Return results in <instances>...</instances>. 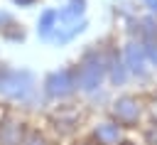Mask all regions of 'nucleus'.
<instances>
[{"label": "nucleus", "mask_w": 157, "mask_h": 145, "mask_svg": "<svg viewBox=\"0 0 157 145\" xmlns=\"http://www.w3.org/2000/svg\"><path fill=\"white\" fill-rule=\"evenodd\" d=\"M96 138L101 145H115L120 140V125L118 123H103L96 128Z\"/></svg>", "instance_id": "6"}, {"label": "nucleus", "mask_w": 157, "mask_h": 145, "mask_svg": "<svg viewBox=\"0 0 157 145\" xmlns=\"http://www.w3.org/2000/svg\"><path fill=\"white\" fill-rule=\"evenodd\" d=\"M110 66H113L110 79H113L115 84H125V79H128V74H130V71H128V66H125V61H123V59H115Z\"/></svg>", "instance_id": "10"}, {"label": "nucleus", "mask_w": 157, "mask_h": 145, "mask_svg": "<svg viewBox=\"0 0 157 145\" xmlns=\"http://www.w3.org/2000/svg\"><path fill=\"white\" fill-rule=\"evenodd\" d=\"M105 69H108V66H105L103 57H101L98 52H88V54L83 57L78 71H76V86H78L81 91H86V93L96 91V88L101 86L103 76H105Z\"/></svg>", "instance_id": "2"}, {"label": "nucleus", "mask_w": 157, "mask_h": 145, "mask_svg": "<svg viewBox=\"0 0 157 145\" xmlns=\"http://www.w3.org/2000/svg\"><path fill=\"white\" fill-rule=\"evenodd\" d=\"M22 145H44V140H42L39 135H34V133H32V135H27V140H25Z\"/></svg>", "instance_id": "11"}, {"label": "nucleus", "mask_w": 157, "mask_h": 145, "mask_svg": "<svg viewBox=\"0 0 157 145\" xmlns=\"http://www.w3.org/2000/svg\"><path fill=\"white\" fill-rule=\"evenodd\" d=\"M83 27H86V22L81 20H76V22H71V25H64V27H59L56 25V34H54V39L59 42V44H64V42H69L71 37H76L78 32H83Z\"/></svg>", "instance_id": "7"}, {"label": "nucleus", "mask_w": 157, "mask_h": 145, "mask_svg": "<svg viewBox=\"0 0 157 145\" xmlns=\"http://www.w3.org/2000/svg\"><path fill=\"white\" fill-rule=\"evenodd\" d=\"M15 2H17V5H32L34 0H15Z\"/></svg>", "instance_id": "13"}, {"label": "nucleus", "mask_w": 157, "mask_h": 145, "mask_svg": "<svg viewBox=\"0 0 157 145\" xmlns=\"http://www.w3.org/2000/svg\"><path fill=\"white\" fill-rule=\"evenodd\" d=\"M34 91V79L29 71L2 69L0 71V96L12 101H27Z\"/></svg>", "instance_id": "1"}, {"label": "nucleus", "mask_w": 157, "mask_h": 145, "mask_svg": "<svg viewBox=\"0 0 157 145\" xmlns=\"http://www.w3.org/2000/svg\"><path fill=\"white\" fill-rule=\"evenodd\" d=\"M123 61H125V66H128V71L130 74H135V76H145V66H147V57H145V49H142V42L137 44V42H130L128 47H125V54H123Z\"/></svg>", "instance_id": "5"}, {"label": "nucleus", "mask_w": 157, "mask_h": 145, "mask_svg": "<svg viewBox=\"0 0 157 145\" xmlns=\"http://www.w3.org/2000/svg\"><path fill=\"white\" fill-rule=\"evenodd\" d=\"M113 113H115V120L120 125H135L142 108H140V101L132 98V96H123L113 103Z\"/></svg>", "instance_id": "4"}, {"label": "nucleus", "mask_w": 157, "mask_h": 145, "mask_svg": "<svg viewBox=\"0 0 157 145\" xmlns=\"http://www.w3.org/2000/svg\"><path fill=\"white\" fill-rule=\"evenodd\" d=\"M145 7L150 12H157V0H145Z\"/></svg>", "instance_id": "12"}, {"label": "nucleus", "mask_w": 157, "mask_h": 145, "mask_svg": "<svg viewBox=\"0 0 157 145\" xmlns=\"http://www.w3.org/2000/svg\"><path fill=\"white\" fill-rule=\"evenodd\" d=\"M56 22H59V12L47 10V12L39 17V27H37V32H39L42 37H49V34H52V29H56Z\"/></svg>", "instance_id": "8"}, {"label": "nucleus", "mask_w": 157, "mask_h": 145, "mask_svg": "<svg viewBox=\"0 0 157 145\" xmlns=\"http://www.w3.org/2000/svg\"><path fill=\"white\" fill-rule=\"evenodd\" d=\"M83 10H86V0H69L66 10L59 12V20H66V22L71 20V22H76L78 15H83Z\"/></svg>", "instance_id": "9"}, {"label": "nucleus", "mask_w": 157, "mask_h": 145, "mask_svg": "<svg viewBox=\"0 0 157 145\" xmlns=\"http://www.w3.org/2000/svg\"><path fill=\"white\" fill-rule=\"evenodd\" d=\"M74 88H76V74L69 71V69H61V71L49 74L47 76V84H44V91L52 98H64V96L74 93Z\"/></svg>", "instance_id": "3"}]
</instances>
